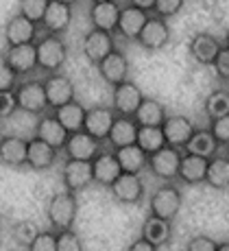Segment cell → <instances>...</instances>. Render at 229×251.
<instances>
[{
  "label": "cell",
  "instance_id": "49",
  "mask_svg": "<svg viewBox=\"0 0 229 251\" xmlns=\"http://www.w3.org/2000/svg\"><path fill=\"white\" fill-rule=\"evenodd\" d=\"M57 2H63V4H70V7H72V4H75V2H76V0H57Z\"/></svg>",
  "mask_w": 229,
  "mask_h": 251
},
{
  "label": "cell",
  "instance_id": "32",
  "mask_svg": "<svg viewBox=\"0 0 229 251\" xmlns=\"http://www.w3.org/2000/svg\"><path fill=\"white\" fill-rule=\"evenodd\" d=\"M218 149H221V144L214 140V136L209 133V129H197V131L192 133V138L186 142L183 151L209 160V157L218 155Z\"/></svg>",
  "mask_w": 229,
  "mask_h": 251
},
{
  "label": "cell",
  "instance_id": "35",
  "mask_svg": "<svg viewBox=\"0 0 229 251\" xmlns=\"http://www.w3.org/2000/svg\"><path fill=\"white\" fill-rule=\"evenodd\" d=\"M205 114L209 116V120H216L221 116L229 114V90H214L207 94L205 99Z\"/></svg>",
  "mask_w": 229,
  "mask_h": 251
},
{
  "label": "cell",
  "instance_id": "46",
  "mask_svg": "<svg viewBox=\"0 0 229 251\" xmlns=\"http://www.w3.org/2000/svg\"><path fill=\"white\" fill-rule=\"evenodd\" d=\"M127 251H159L155 245H151V243H146L144 238H138V240H133V243L129 245V249Z\"/></svg>",
  "mask_w": 229,
  "mask_h": 251
},
{
  "label": "cell",
  "instance_id": "52",
  "mask_svg": "<svg viewBox=\"0 0 229 251\" xmlns=\"http://www.w3.org/2000/svg\"><path fill=\"white\" fill-rule=\"evenodd\" d=\"M0 229H2V219H0Z\"/></svg>",
  "mask_w": 229,
  "mask_h": 251
},
{
  "label": "cell",
  "instance_id": "1",
  "mask_svg": "<svg viewBox=\"0 0 229 251\" xmlns=\"http://www.w3.org/2000/svg\"><path fill=\"white\" fill-rule=\"evenodd\" d=\"M76 212H79V201H76V195L63 190L57 192V195L51 197L46 207V216L48 223H51L52 231H66L72 229L76 221Z\"/></svg>",
  "mask_w": 229,
  "mask_h": 251
},
{
  "label": "cell",
  "instance_id": "40",
  "mask_svg": "<svg viewBox=\"0 0 229 251\" xmlns=\"http://www.w3.org/2000/svg\"><path fill=\"white\" fill-rule=\"evenodd\" d=\"M209 133L214 136L221 147H227L229 144V114L221 116L216 120H209Z\"/></svg>",
  "mask_w": 229,
  "mask_h": 251
},
{
  "label": "cell",
  "instance_id": "14",
  "mask_svg": "<svg viewBox=\"0 0 229 251\" xmlns=\"http://www.w3.org/2000/svg\"><path fill=\"white\" fill-rule=\"evenodd\" d=\"M37 40V24L24 18L22 13L11 16L4 24V42L7 46H20V44H31Z\"/></svg>",
  "mask_w": 229,
  "mask_h": 251
},
{
  "label": "cell",
  "instance_id": "9",
  "mask_svg": "<svg viewBox=\"0 0 229 251\" xmlns=\"http://www.w3.org/2000/svg\"><path fill=\"white\" fill-rule=\"evenodd\" d=\"M61 181L68 192L79 195L90 183H94V177H92V162L66 160V164H63V168H61Z\"/></svg>",
  "mask_w": 229,
  "mask_h": 251
},
{
  "label": "cell",
  "instance_id": "8",
  "mask_svg": "<svg viewBox=\"0 0 229 251\" xmlns=\"http://www.w3.org/2000/svg\"><path fill=\"white\" fill-rule=\"evenodd\" d=\"M144 100V94L133 81H125V83L116 85L111 92V109L116 116H131L133 118L135 109L140 107V103Z\"/></svg>",
  "mask_w": 229,
  "mask_h": 251
},
{
  "label": "cell",
  "instance_id": "21",
  "mask_svg": "<svg viewBox=\"0 0 229 251\" xmlns=\"http://www.w3.org/2000/svg\"><path fill=\"white\" fill-rule=\"evenodd\" d=\"M57 149L42 142L40 138H31L26 142V166L33 171H48L57 162Z\"/></svg>",
  "mask_w": 229,
  "mask_h": 251
},
{
  "label": "cell",
  "instance_id": "20",
  "mask_svg": "<svg viewBox=\"0 0 229 251\" xmlns=\"http://www.w3.org/2000/svg\"><path fill=\"white\" fill-rule=\"evenodd\" d=\"M221 48H223V44L218 42L216 35H212V33H197V35L190 40L188 50H190V57H192L197 64L212 66Z\"/></svg>",
  "mask_w": 229,
  "mask_h": 251
},
{
  "label": "cell",
  "instance_id": "2",
  "mask_svg": "<svg viewBox=\"0 0 229 251\" xmlns=\"http://www.w3.org/2000/svg\"><path fill=\"white\" fill-rule=\"evenodd\" d=\"M35 52H37V68L52 75L66 64L68 48L66 42L59 35H42L35 40Z\"/></svg>",
  "mask_w": 229,
  "mask_h": 251
},
{
  "label": "cell",
  "instance_id": "3",
  "mask_svg": "<svg viewBox=\"0 0 229 251\" xmlns=\"http://www.w3.org/2000/svg\"><path fill=\"white\" fill-rule=\"evenodd\" d=\"M183 195L175 183H164L151 195L149 199V212L151 216H157L164 221H173L181 212Z\"/></svg>",
  "mask_w": 229,
  "mask_h": 251
},
{
  "label": "cell",
  "instance_id": "51",
  "mask_svg": "<svg viewBox=\"0 0 229 251\" xmlns=\"http://www.w3.org/2000/svg\"><path fill=\"white\" fill-rule=\"evenodd\" d=\"M92 2H107V0H92Z\"/></svg>",
  "mask_w": 229,
  "mask_h": 251
},
{
  "label": "cell",
  "instance_id": "38",
  "mask_svg": "<svg viewBox=\"0 0 229 251\" xmlns=\"http://www.w3.org/2000/svg\"><path fill=\"white\" fill-rule=\"evenodd\" d=\"M57 251H83L79 234L75 229L57 231Z\"/></svg>",
  "mask_w": 229,
  "mask_h": 251
},
{
  "label": "cell",
  "instance_id": "19",
  "mask_svg": "<svg viewBox=\"0 0 229 251\" xmlns=\"http://www.w3.org/2000/svg\"><path fill=\"white\" fill-rule=\"evenodd\" d=\"M120 175H123V168L116 160L114 151H101L92 160V177H94V183H99V186L109 188Z\"/></svg>",
  "mask_w": 229,
  "mask_h": 251
},
{
  "label": "cell",
  "instance_id": "11",
  "mask_svg": "<svg viewBox=\"0 0 229 251\" xmlns=\"http://www.w3.org/2000/svg\"><path fill=\"white\" fill-rule=\"evenodd\" d=\"M96 68H99V75L103 76V81L109 83L111 88L129 81V59H127L125 52L118 50V48H114Z\"/></svg>",
  "mask_w": 229,
  "mask_h": 251
},
{
  "label": "cell",
  "instance_id": "17",
  "mask_svg": "<svg viewBox=\"0 0 229 251\" xmlns=\"http://www.w3.org/2000/svg\"><path fill=\"white\" fill-rule=\"evenodd\" d=\"M109 190H111V195H114V199L125 205H135L144 199V183L140 179V175L123 173V175L109 186Z\"/></svg>",
  "mask_w": 229,
  "mask_h": 251
},
{
  "label": "cell",
  "instance_id": "28",
  "mask_svg": "<svg viewBox=\"0 0 229 251\" xmlns=\"http://www.w3.org/2000/svg\"><path fill=\"white\" fill-rule=\"evenodd\" d=\"M207 162H209V160H205V157L192 155V153H181V162H179V173H177V177H179L181 181L190 183V186L205 181Z\"/></svg>",
  "mask_w": 229,
  "mask_h": 251
},
{
  "label": "cell",
  "instance_id": "36",
  "mask_svg": "<svg viewBox=\"0 0 229 251\" xmlns=\"http://www.w3.org/2000/svg\"><path fill=\"white\" fill-rule=\"evenodd\" d=\"M37 234H40V227H37L33 221H18V223H13V227H11L13 240H16L20 247H26V249H28V245L35 240Z\"/></svg>",
  "mask_w": 229,
  "mask_h": 251
},
{
  "label": "cell",
  "instance_id": "12",
  "mask_svg": "<svg viewBox=\"0 0 229 251\" xmlns=\"http://www.w3.org/2000/svg\"><path fill=\"white\" fill-rule=\"evenodd\" d=\"M114 48H116L114 33H105V31H99V28H92L83 37V55H85V59L94 66H99Z\"/></svg>",
  "mask_w": 229,
  "mask_h": 251
},
{
  "label": "cell",
  "instance_id": "39",
  "mask_svg": "<svg viewBox=\"0 0 229 251\" xmlns=\"http://www.w3.org/2000/svg\"><path fill=\"white\" fill-rule=\"evenodd\" d=\"M28 251H57V231H40L35 236V240L28 245Z\"/></svg>",
  "mask_w": 229,
  "mask_h": 251
},
{
  "label": "cell",
  "instance_id": "23",
  "mask_svg": "<svg viewBox=\"0 0 229 251\" xmlns=\"http://www.w3.org/2000/svg\"><path fill=\"white\" fill-rule=\"evenodd\" d=\"M120 16V4L116 0H107V2H94L90 11L92 28H99L105 33H114L116 24H118Z\"/></svg>",
  "mask_w": 229,
  "mask_h": 251
},
{
  "label": "cell",
  "instance_id": "4",
  "mask_svg": "<svg viewBox=\"0 0 229 251\" xmlns=\"http://www.w3.org/2000/svg\"><path fill=\"white\" fill-rule=\"evenodd\" d=\"M13 94H16L18 109H22V112H26V114L42 116L48 109L44 85H42V81H37V79H26V81H22V83H18L16 88H13Z\"/></svg>",
  "mask_w": 229,
  "mask_h": 251
},
{
  "label": "cell",
  "instance_id": "5",
  "mask_svg": "<svg viewBox=\"0 0 229 251\" xmlns=\"http://www.w3.org/2000/svg\"><path fill=\"white\" fill-rule=\"evenodd\" d=\"M179 162H181V149H175V147H162L159 151L151 153L149 155V168L155 177L164 181H173L177 179V173H179Z\"/></svg>",
  "mask_w": 229,
  "mask_h": 251
},
{
  "label": "cell",
  "instance_id": "24",
  "mask_svg": "<svg viewBox=\"0 0 229 251\" xmlns=\"http://www.w3.org/2000/svg\"><path fill=\"white\" fill-rule=\"evenodd\" d=\"M149 20V13L142 11L138 7H120V16H118V24H116V31L120 33L127 40H138L140 31Z\"/></svg>",
  "mask_w": 229,
  "mask_h": 251
},
{
  "label": "cell",
  "instance_id": "45",
  "mask_svg": "<svg viewBox=\"0 0 229 251\" xmlns=\"http://www.w3.org/2000/svg\"><path fill=\"white\" fill-rule=\"evenodd\" d=\"M16 109H18V103H16V94H13V90L11 92H0V120L9 118Z\"/></svg>",
  "mask_w": 229,
  "mask_h": 251
},
{
  "label": "cell",
  "instance_id": "7",
  "mask_svg": "<svg viewBox=\"0 0 229 251\" xmlns=\"http://www.w3.org/2000/svg\"><path fill=\"white\" fill-rule=\"evenodd\" d=\"M42 85H44V94H46V103L51 109H57L61 105L70 103V100H75V83L66 75L52 72L42 81Z\"/></svg>",
  "mask_w": 229,
  "mask_h": 251
},
{
  "label": "cell",
  "instance_id": "44",
  "mask_svg": "<svg viewBox=\"0 0 229 251\" xmlns=\"http://www.w3.org/2000/svg\"><path fill=\"white\" fill-rule=\"evenodd\" d=\"M16 85H18V75L4 61H0V92H11Z\"/></svg>",
  "mask_w": 229,
  "mask_h": 251
},
{
  "label": "cell",
  "instance_id": "48",
  "mask_svg": "<svg viewBox=\"0 0 229 251\" xmlns=\"http://www.w3.org/2000/svg\"><path fill=\"white\" fill-rule=\"evenodd\" d=\"M216 251H229V243H218L216 245Z\"/></svg>",
  "mask_w": 229,
  "mask_h": 251
},
{
  "label": "cell",
  "instance_id": "43",
  "mask_svg": "<svg viewBox=\"0 0 229 251\" xmlns=\"http://www.w3.org/2000/svg\"><path fill=\"white\" fill-rule=\"evenodd\" d=\"M214 70H216V76L223 81H229V48L223 46L221 50H218L216 59H214Z\"/></svg>",
  "mask_w": 229,
  "mask_h": 251
},
{
  "label": "cell",
  "instance_id": "50",
  "mask_svg": "<svg viewBox=\"0 0 229 251\" xmlns=\"http://www.w3.org/2000/svg\"><path fill=\"white\" fill-rule=\"evenodd\" d=\"M225 48H229V28H227V33H225V44H223Z\"/></svg>",
  "mask_w": 229,
  "mask_h": 251
},
{
  "label": "cell",
  "instance_id": "22",
  "mask_svg": "<svg viewBox=\"0 0 229 251\" xmlns=\"http://www.w3.org/2000/svg\"><path fill=\"white\" fill-rule=\"evenodd\" d=\"M35 138H40L42 142L51 144V147L57 149V151H61L66 140H68V131L61 127L59 120H57L52 114H42L40 120H37V127H35Z\"/></svg>",
  "mask_w": 229,
  "mask_h": 251
},
{
  "label": "cell",
  "instance_id": "6",
  "mask_svg": "<svg viewBox=\"0 0 229 251\" xmlns=\"http://www.w3.org/2000/svg\"><path fill=\"white\" fill-rule=\"evenodd\" d=\"M61 151L66 153V160L92 162L101 153V142L81 129V131H76V133H68V140Z\"/></svg>",
  "mask_w": 229,
  "mask_h": 251
},
{
  "label": "cell",
  "instance_id": "31",
  "mask_svg": "<svg viewBox=\"0 0 229 251\" xmlns=\"http://www.w3.org/2000/svg\"><path fill=\"white\" fill-rule=\"evenodd\" d=\"M166 107L155 99H144L140 103V107L135 109L133 120L138 123V127H162L166 120Z\"/></svg>",
  "mask_w": 229,
  "mask_h": 251
},
{
  "label": "cell",
  "instance_id": "15",
  "mask_svg": "<svg viewBox=\"0 0 229 251\" xmlns=\"http://www.w3.org/2000/svg\"><path fill=\"white\" fill-rule=\"evenodd\" d=\"M138 42L140 46L146 48V50H159V48H164L170 42V26L168 22L164 20V18H157L149 16V20L142 26V31H140L138 35Z\"/></svg>",
  "mask_w": 229,
  "mask_h": 251
},
{
  "label": "cell",
  "instance_id": "29",
  "mask_svg": "<svg viewBox=\"0 0 229 251\" xmlns=\"http://www.w3.org/2000/svg\"><path fill=\"white\" fill-rule=\"evenodd\" d=\"M85 112L87 109L83 107V105L79 103V100H70V103L61 105V107L55 109V118L59 120V125L63 129H66L68 133H76L83 129V120H85Z\"/></svg>",
  "mask_w": 229,
  "mask_h": 251
},
{
  "label": "cell",
  "instance_id": "41",
  "mask_svg": "<svg viewBox=\"0 0 229 251\" xmlns=\"http://www.w3.org/2000/svg\"><path fill=\"white\" fill-rule=\"evenodd\" d=\"M181 7H183V0H155V7H153V11L157 13V18H173V16H177L179 11H181Z\"/></svg>",
  "mask_w": 229,
  "mask_h": 251
},
{
  "label": "cell",
  "instance_id": "37",
  "mask_svg": "<svg viewBox=\"0 0 229 251\" xmlns=\"http://www.w3.org/2000/svg\"><path fill=\"white\" fill-rule=\"evenodd\" d=\"M48 2H51V0H20V13L24 18H28L31 22L40 24Z\"/></svg>",
  "mask_w": 229,
  "mask_h": 251
},
{
  "label": "cell",
  "instance_id": "26",
  "mask_svg": "<svg viewBox=\"0 0 229 251\" xmlns=\"http://www.w3.org/2000/svg\"><path fill=\"white\" fill-rule=\"evenodd\" d=\"M26 142L20 136H4L0 138V162L11 168L26 166Z\"/></svg>",
  "mask_w": 229,
  "mask_h": 251
},
{
  "label": "cell",
  "instance_id": "16",
  "mask_svg": "<svg viewBox=\"0 0 229 251\" xmlns=\"http://www.w3.org/2000/svg\"><path fill=\"white\" fill-rule=\"evenodd\" d=\"M116 112L111 107H105V105H99V107H92L85 112V120H83V131L90 133L94 140L103 142L109 136V129L114 125Z\"/></svg>",
  "mask_w": 229,
  "mask_h": 251
},
{
  "label": "cell",
  "instance_id": "27",
  "mask_svg": "<svg viewBox=\"0 0 229 251\" xmlns=\"http://www.w3.org/2000/svg\"><path fill=\"white\" fill-rule=\"evenodd\" d=\"M146 243L155 245V247H164V245L170 243L173 238V221H164L157 219V216H146V221L142 223V236Z\"/></svg>",
  "mask_w": 229,
  "mask_h": 251
},
{
  "label": "cell",
  "instance_id": "10",
  "mask_svg": "<svg viewBox=\"0 0 229 251\" xmlns=\"http://www.w3.org/2000/svg\"><path fill=\"white\" fill-rule=\"evenodd\" d=\"M2 61L9 66L18 76L31 75L37 68V52H35V42L31 44H20V46H7Z\"/></svg>",
  "mask_w": 229,
  "mask_h": 251
},
{
  "label": "cell",
  "instance_id": "18",
  "mask_svg": "<svg viewBox=\"0 0 229 251\" xmlns=\"http://www.w3.org/2000/svg\"><path fill=\"white\" fill-rule=\"evenodd\" d=\"M70 22H72V7L70 4L51 0L40 24H42L44 31H46V35H59L61 37V33L68 31Z\"/></svg>",
  "mask_w": 229,
  "mask_h": 251
},
{
  "label": "cell",
  "instance_id": "53",
  "mask_svg": "<svg viewBox=\"0 0 229 251\" xmlns=\"http://www.w3.org/2000/svg\"><path fill=\"white\" fill-rule=\"evenodd\" d=\"M227 155H229V144H227Z\"/></svg>",
  "mask_w": 229,
  "mask_h": 251
},
{
  "label": "cell",
  "instance_id": "42",
  "mask_svg": "<svg viewBox=\"0 0 229 251\" xmlns=\"http://www.w3.org/2000/svg\"><path fill=\"white\" fill-rule=\"evenodd\" d=\"M216 240L209 238V236L197 234L186 243V251H216Z\"/></svg>",
  "mask_w": 229,
  "mask_h": 251
},
{
  "label": "cell",
  "instance_id": "33",
  "mask_svg": "<svg viewBox=\"0 0 229 251\" xmlns=\"http://www.w3.org/2000/svg\"><path fill=\"white\" fill-rule=\"evenodd\" d=\"M205 183L216 190L229 188V155H214L207 162Z\"/></svg>",
  "mask_w": 229,
  "mask_h": 251
},
{
  "label": "cell",
  "instance_id": "30",
  "mask_svg": "<svg viewBox=\"0 0 229 251\" xmlns=\"http://www.w3.org/2000/svg\"><path fill=\"white\" fill-rule=\"evenodd\" d=\"M114 155H116V160H118L120 168H123V173H129V175H140L146 168V164H149V155H146L138 144L116 149Z\"/></svg>",
  "mask_w": 229,
  "mask_h": 251
},
{
  "label": "cell",
  "instance_id": "47",
  "mask_svg": "<svg viewBox=\"0 0 229 251\" xmlns=\"http://www.w3.org/2000/svg\"><path fill=\"white\" fill-rule=\"evenodd\" d=\"M129 4L131 7H138V9H142V11H153V7H155V0H129Z\"/></svg>",
  "mask_w": 229,
  "mask_h": 251
},
{
  "label": "cell",
  "instance_id": "25",
  "mask_svg": "<svg viewBox=\"0 0 229 251\" xmlns=\"http://www.w3.org/2000/svg\"><path fill=\"white\" fill-rule=\"evenodd\" d=\"M135 138H138V123L131 116H116L114 125L109 129V136H107L109 144L114 147V151L135 144Z\"/></svg>",
  "mask_w": 229,
  "mask_h": 251
},
{
  "label": "cell",
  "instance_id": "34",
  "mask_svg": "<svg viewBox=\"0 0 229 251\" xmlns=\"http://www.w3.org/2000/svg\"><path fill=\"white\" fill-rule=\"evenodd\" d=\"M135 144L146 153L159 151L162 147H166V140H164V133H162V127H138V138H135Z\"/></svg>",
  "mask_w": 229,
  "mask_h": 251
},
{
  "label": "cell",
  "instance_id": "13",
  "mask_svg": "<svg viewBox=\"0 0 229 251\" xmlns=\"http://www.w3.org/2000/svg\"><path fill=\"white\" fill-rule=\"evenodd\" d=\"M197 131L194 123L188 118V116H166L162 125V133H164V140H166L168 147H175V149H183L186 142L192 138V133Z\"/></svg>",
  "mask_w": 229,
  "mask_h": 251
}]
</instances>
